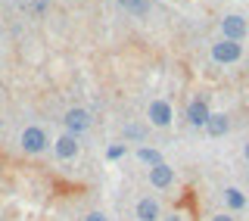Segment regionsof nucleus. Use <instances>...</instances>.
<instances>
[{
  "label": "nucleus",
  "instance_id": "39448f33",
  "mask_svg": "<svg viewBox=\"0 0 249 221\" xmlns=\"http://www.w3.org/2000/svg\"><path fill=\"white\" fill-rule=\"evenodd\" d=\"M209 115H212V106H209L206 93H199V97H193L187 103V122H190V128H206Z\"/></svg>",
  "mask_w": 249,
  "mask_h": 221
},
{
  "label": "nucleus",
  "instance_id": "f8f14e48",
  "mask_svg": "<svg viewBox=\"0 0 249 221\" xmlns=\"http://www.w3.org/2000/svg\"><path fill=\"white\" fill-rule=\"evenodd\" d=\"M115 3H119L122 6V10L124 13H131V16H137V19H143V16L146 13H150V0H115Z\"/></svg>",
  "mask_w": 249,
  "mask_h": 221
},
{
  "label": "nucleus",
  "instance_id": "7ed1b4c3",
  "mask_svg": "<svg viewBox=\"0 0 249 221\" xmlns=\"http://www.w3.org/2000/svg\"><path fill=\"white\" fill-rule=\"evenodd\" d=\"M209 56H212V62H218V66H233V62L243 59V44L218 37V41L212 44V50H209Z\"/></svg>",
  "mask_w": 249,
  "mask_h": 221
},
{
  "label": "nucleus",
  "instance_id": "dca6fc26",
  "mask_svg": "<svg viewBox=\"0 0 249 221\" xmlns=\"http://www.w3.org/2000/svg\"><path fill=\"white\" fill-rule=\"evenodd\" d=\"M84 221H109V215H106V212H88Z\"/></svg>",
  "mask_w": 249,
  "mask_h": 221
},
{
  "label": "nucleus",
  "instance_id": "f3484780",
  "mask_svg": "<svg viewBox=\"0 0 249 221\" xmlns=\"http://www.w3.org/2000/svg\"><path fill=\"white\" fill-rule=\"evenodd\" d=\"M209 221H237V218H233L231 212H215V215L209 218Z\"/></svg>",
  "mask_w": 249,
  "mask_h": 221
},
{
  "label": "nucleus",
  "instance_id": "1a4fd4ad",
  "mask_svg": "<svg viewBox=\"0 0 249 221\" xmlns=\"http://www.w3.org/2000/svg\"><path fill=\"white\" fill-rule=\"evenodd\" d=\"M134 218L137 221H162V203L156 196H140L134 206Z\"/></svg>",
  "mask_w": 249,
  "mask_h": 221
},
{
  "label": "nucleus",
  "instance_id": "4468645a",
  "mask_svg": "<svg viewBox=\"0 0 249 221\" xmlns=\"http://www.w3.org/2000/svg\"><path fill=\"white\" fill-rule=\"evenodd\" d=\"M124 153H128V147H124V144H109V147H106V159H109V162L122 159Z\"/></svg>",
  "mask_w": 249,
  "mask_h": 221
},
{
  "label": "nucleus",
  "instance_id": "423d86ee",
  "mask_svg": "<svg viewBox=\"0 0 249 221\" xmlns=\"http://www.w3.org/2000/svg\"><path fill=\"white\" fill-rule=\"evenodd\" d=\"M249 35V22L243 19V16H237V13H231V16H224L221 19V37L224 41H237V44H243V37Z\"/></svg>",
  "mask_w": 249,
  "mask_h": 221
},
{
  "label": "nucleus",
  "instance_id": "0eeeda50",
  "mask_svg": "<svg viewBox=\"0 0 249 221\" xmlns=\"http://www.w3.org/2000/svg\"><path fill=\"white\" fill-rule=\"evenodd\" d=\"M150 187H156V190H168V187H175V181H178V175H175V168H171L168 162H159V165H153L150 168Z\"/></svg>",
  "mask_w": 249,
  "mask_h": 221
},
{
  "label": "nucleus",
  "instance_id": "9d476101",
  "mask_svg": "<svg viewBox=\"0 0 249 221\" xmlns=\"http://www.w3.org/2000/svg\"><path fill=\"white\" fill-rule=\"evenodd\" d=\"M221 200H224V212H231V215H237V212H243L249 206L246 193L240 190V187H224V190H221Z\"/></svg>",
  "mask_w": 249,
  "mask_h": 221
},
{
  "label": "nucleus",
  "instance_id": "a211bd4d",
  "mask_svg": "<svg viewBox=\"0 0 249 221\" xmlns=\"http://www.w3.org/2000/svg\"><path fill=\"white\" fill-rule=\"evenodd\" d=\"M47 3H50V0H35V10H47Z\"/></svg>",
  "mask_w": 249,
  "mask_h": 221
},
{
  "label": "nucleus",
  "instance_id": "2eb2a0df",
  "mask_svg": "<svg viewBox=\"0 0 249 221\" xmlns=\"http://www.w3.org/2000/svg\"><path fill=\"white\" fill-rule=\"evenodd\" d=\"M162 221H193L190 215H187V212L184 209H175V212H168V215L165 218H162Z\"/></svg>",
  "mask_w": 249,
  "mask_h": 221
},
{
  "label": "nucleus",
  "instance_id": "6ab92c4d",
  "mask_svg": "<svg viewBox=\"0 0 249 221\" xmlns=\"http://www.w3.org/2000/svg\"><path fill=\"white\" fill-rule=\"evenodd\" d=\"M243 159L249 162V140H246V144H243Z\"/></svg>",
  "mask_w": 249,
  "mask_h": 221
},
{
  "label": "nucleus",
  "instance_id": "f257e3e1",
  "mask_svg": "<svg viewBox=\"0 0 249 221\" xmlns=\"http://www.w3.org/2000/svg\"><path fill=\"white\" fill-rule=\"evenodd\" d=\"M53 147L50 134H47V128H41V125H28V128H22L19 134V149L28 156H44L47 149Z\"/></svg>",
  "mask_w": 249,
  "mask_h": 221
},
{
  "label": "nucleus",
  "instance_id": "20e7f679",
  "mask_svg": "<svg viewBox=\"0 0 249 221\" xmlns=\"http://www.w3.org/2000/svg\"><path fill=\"white\" fill-rule=\"evenodd\" d=\"M146 122L153 125V128H171V122H175V109L165 97H156L150 100V106H146Z\"/></svg>",
  "mask_w": 249,
  "mask_h": 221
},
{
  "label": "nucleus",
  "instance_id": "f03ea898",
  "mask_svg": "<svg viewBox=\"0 0 249 221\" xmlns=\"http://www.w3.org/2000/svg\"><path fill=\"white\" fill-rule=\"evenodd\" d=\"M62 128H66V134H72V137H78V134H84V131H90V125H93V115H90V109H81V106H72V109H66L62 112Z\"/></svg>",
  "mask_w": 249,
  "mask_h": 221
},
{
  "label": "nucleus",
  "instance_id": "6e6552de",
  "mask_svg": "<svg viewBox=\"0 0 249 221\" xmlns=\"http://www.w3.org/2000/svg\"><path fill=\"white\" fill-rule=\"evenodd\" d=\"M78 149H81V144H78V137H72V134L62 131L56 140H53V153H56L59 162H72L78 156Z\"/></svg>",
  "mask_w": 249,
  "mask_h": 221
},
{
  "label": "nucleus",
  "instance_id": "9b49d317",
  "mask_svg": "<svg viewBox=\"0 0 249 221\" xmlns=\"http://www.w3.org/2000/svg\"><path fill=\"white\" fill-rule=\"evenodd\" d=\"M202 131H206L209 137H224V134L231 131V115H228V112H212Z\"/></svg>",
  "mask_w": 249,
  "mask_h": 221
},
{
  "label": "nucleus",
  "instance_id": "ddd939ff",
  "mask_svg": "<svg viewBox=\"0 0 249 221\" xmlns=\"http://www.w3.org/2000/svg\"><path fill=\"white\" fill-rule=\"evenodd\" d=\"M137 162H143V165H150V168H153V165H159V162H165V159H162V153L156 147H137Z\"/></svg>",
  "mask_w": 249,
  "mask_h": 221
}]
</instances>
